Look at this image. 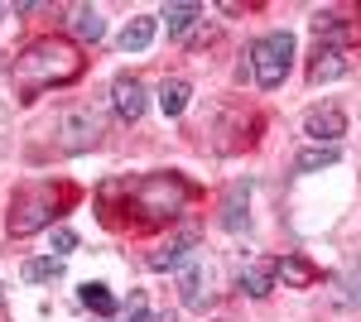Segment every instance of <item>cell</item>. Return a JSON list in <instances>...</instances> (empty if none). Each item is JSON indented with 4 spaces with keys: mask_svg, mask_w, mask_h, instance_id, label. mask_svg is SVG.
<instances>
[{
    "mask_svg": "<svg viewBox=\"0 0 361 322\" xmlns=\"http://www.w3.org/2000/svg\"><path fill=\"white\" fill-rule=\"evenodd\" d=\"M222 221L226 231H246V221H250V183H231L222 197Z\"/></svg>",
    "mask_w": 361,
    "mask_h": 322,
    "instance_id": "obj_12",
    "label": "cell"
},
{
    "mask_svg": "<svg viewBox=\"0 0 361 322\" xmlns=\"http://www.w3.org/2000/svg\"><path fill=\"white\" fill-rule=\"evenodd\" d=\"M188 183L178 173H145L135 188H130V202L145 221H173V216L188 207Z\"/></svg>",
    "mask_w": 361,
    "mask_h": 322,
    "instance_id": "obj_2",
    "label": "cell"
},
{
    "mask_svg": "<svg viewBox=\"0 0 361 322\" xmlns=\"http://www.w3.org/2000/svg\"><path fill=\"white\" fill-rule=\"evenodd\" d=\"M193 245H197L193 231H178V236H169L164 245H154V250L145 255V265L149 269H183L193 260Z\"/></svg>",
    "mask_w": 361,
    "mask_h": 322,
    "instance_id": "obj_10",
    "label": "cell"
},
{
    "mask_svg": "<svg viewBox=\"0 0 361 322\" xmlns=\"http://www.w3.org/2000/svg\"><path fill=\"white\" fill-rule=\"evenodd\" d=\"M178 298L193 313H207L212 308V269L202 265V260H188V265L178 269Z\"/></svg>",
    "mask_w": 361,
    "mask_h": 322,
    "instance_id": "obj_6",
    "label": "cell"
},
{
    "mask_svg": "<svg viewBox=\"0 0 361 322\" xmlns=\"http://www.w3.org/2000/svg\"><path fill=\"white\" fill-rule=\"evenodd\" d=\"M169 25V39H183L188 29L202 20V5H193V0H178V5H164V15H159Z\"/></svg>",
    "mask_w": 361,
    "mask_h": 322,
    "instance_id": "obj_15",
    "label": "cell"
},
{
    "mask_svg": "<svg viewBox=\"0 0 361 322\" xmlns=\"http://www.w3.org/2000/svg\"><path fill=\"white\" fill-rule=\"evenodd\" d=\"M275 279L294 284V289H313L318 284V269L308 265L304 255H284V260H275Z\"/></svg>",
    "mask_w": 361,
    "mask_h": 322,
    "instance_id": "obj_14",
    "label": "cell"
},
{
    "mask_svg": "<svg viewBox=\"0 0 361 322\" xmlns=\"http://www.w3.org/2000/svg\"><path fill=\"white\" fill-rule=\"evenodd\" d=\"M188 97H193V87H188L183 78H164L159 92H154V101H159L164 116H183V111H188Z\"/></svg>",
    "mask_w": 361,
    "mask_h": 322,
    "instance_id": "obj_13",
    "label": "cell"
},
{
    "mask_svg": "<svg viewBox=\"0 0 361 322\" xmlns=\"http://www.w3.org/2000/svg\"><path fill=\"white\" fill-rule=\"evenodd\" d=\"M337 159H342L337 144H308L304 154H294V173H323V168H333Z\"/></svg>",
    "mask_w": 361,
    "mask_h": 322,
    "instance_id": "obj_17",
    "label": "cell"
},
{
    "mask_svg": "<svg viewBox=\"0 0 361 322\" xmlns=\"http://www.w3.org/2000/svg\"><path fill=\"white\" fill-rule=\"evenodd\" d=\"M289 63H294V34L289 29H275V34H260L250 44V73L265 92H275L279 82L289 78Z\"/></svg>",
    "mask_w": 361,
    "mask_h": 322,
    "instance_id": "obj_3",
    "label": "cell"
},
{
    "mask_svg": "<svg viewBox=\"0 0 361 322\" xmlns=\"http://www.w3.org/2000/svg\"><path fill=\"white\" fill-rule=\"evenodd\" d=\"M25 279H29V284H54V279H63V260H58V255L25 260Z\"/></svg>",
    "mask_w": 361,
    "mask_h": 322,
    "instance_id": "obj_20",
    "label": "cell"
},
{
    "mask_svg": "<svg viewBox=\"0 0 361 322\" xmlns=\"http://www.w3.org/2000/svg\"><path fill=\"white\" fill-rule=\"evenodd\" d=\"M78 298H82V308L102 313V318H111L116 308H121V303H116V294L106 289V284H82V289H78Z\"/></svg>",
    "mask_w": 361,
    "mask_h": 322,
    "instance_id": "obj_19",
    "label": "cell"
},
{
    "mask_svg": "<svg viewBox=\"0 0 361 322\" xmlns=\"http://www.w3.org/2000/svg\"><path fill=\"white\" fill-rule=\"evenodd\" d=\"M58 216V202L49 188H29L15 197V207H10V236H34V231H44V226H54Z\"/></svg>",
    "mask_w": 361,
    "mask_h": 322,
    "instance_id": "obj_4",
    "label": "cell"
},
{
    "mask_svg": "<svg viewBox=\"0 0 361 322\" xmlns=\"http://www.w3.org/2000/svg\"><path fill=\"white\" fill-rule=\"evenodd\" d=\"M145 106H149L145 82H140L135 73H121V78L111 82V111L121 116V120H140V116H145Z\"/></svg>",
    "mask_w": 361,
    "mask_h": 322,
    "instance_id": "obj_7",
    "label": "cell"
},
{
    "mask_svg": "<svg viewBox=\"0 0 361 322\" xmlns=\"http://www.w3.org/2000/svg\"><path fill=\"white\" fill-rule=\"evenodd\" d=\"M241 294L246 298H265L270 289H275V260H260V255H250L246 265H241Z\"/></svg>",
    "mask_w": 361,
    "mask_h": 322,
    "instance_id": "obj_11",
    "label": "cell"
},
{
    "mask_svg": "<svg viewBox=\"0 0 361 322\" xmlns=\"http://www.w3.org/2000/svg\"><path fill=\"white\" fill-rule=\"evenodd\" d=\"M58 135H63V140H58V144H63V154H87V149L102 140V120H97L87 106H78V111H68V116H63Z\"/></svg>",
    "mask_w": 361,
    "mask_h": 322,
    "instance_id": "obj_5",
    "label": "cell"
},
{
    "mask_svg": "<svg viewBox=\"0 0 361 322\" xmlns=\"http://www.w3.org/2000/svg\"><path fill=\"white\" fill-rule=\"evenodd\" d=\"M347 73V44L342 39H328V44H318V54L308 63V82L313 87H323V82H333Z\"/></svg>",
    "mask_w": 361,
    "mask_h": 322,
    "instance_id": "obj_9",
    "label": "cell"
},
{
    "mask_svg": "<svg viewBox=\"0 0 361 322\" xmlns=\"http://www.w3.org/2000/svg\"><path fill=\"white\" fill-rule=\"evenodd\" d=\"M68 250H78V236H73L68 226H58V231H54V255H58V260H63Z\"/></svg>",
    "mask_w": 361,
    "mask_h": 322,
    "instance_id": "obj_22",
    "label": "cell"
},
{
    "mask_svg": "<svg viewBox=\"0 0 361 322\" xmlns=\"http://www.w3.org/2000/svg\"><path fill=\"white\" fill-rule=\"evenodd\" d=\"M304 135L313 140V144H337L342 135H347V116L337 106H313L304 116Z\"/></svg>",
    "mask_w": 361,
    "mask_h": 322,
    "instance_id": "obj_8",
    "label": "cell"
},
{
    "mask_svg": "<svg viewBox=\"0 0 361 322\" xmlns=\"http://www.w3.org/2000/svg\"><path fill=\"white\" fill-rule=\"evenodd\" d=\"M154 29H159V20H154V15L130 20V25L121 29V49H126V54H145V49L154 44Z\"/></svg>",
    "mask_w": 361,
    "mask_h": 322,
    "instance_id": "obj_16",
    "label": "cell"
},
{
    "mask_svg": "<svg viewBox=\"0 0 361 322\" xmlns=\"http://www.w3.org/2000/svg\"><path fill=\"white\" fill-rule=\"evenodd\" d=\"M78 73H82V54L68 39H34L10 68V78H15V87L25 97H39L49 87H68Z\"/></svg>",
    "mask_w": 361,
    "mask_h": 322,
    "instance_id": "obj_1",
    "label": "cell"
},
{
    "mask_svg": "<svg viewBox=\"0 0 361 322\" xmlns=\"http://www.w3.org/2000/svg\"><path fill=\"white\" fill-rule=\"evenodd\" d=\"M352 294H357V298H361V269H357V289H352Z\"/></svg>",
    "mask_w": 361,
    "mask_h": 322,
    "instance_id": "obj_23",
    "label": "cell"
},
{
    "mask_svg": "<svg viewBox=\"0 0 361 322\" xmlns=\"http://www.w3.org/2000/svg\"><path fill=\"white\" fill-rule=\"evenodd\" d=\"M126 322H154L149 318V303H145V294H130V303H126Z\"/></svg>",
    "mask_w": 361,
    "mask_h": 322,
    "instance_id": "obj_21",
    "label": "cell"
},
{
    "mask_svg": "<svg viewBox=\"0 0 361 322\" xmlns=\"http://www.w3.org/2000/svg\"><path fill=\"white\" fill-rule=\"evenodd\" d=\"M73 34H78L82 44H97V39L106 34V20H102V10H97V5H73Z\"/></svg>",
    "mask_w": 361,
    "mask_h": 322,
    "instance_id": "obj_18",
    "label": "cell"
},
{
    "mask_svg": "<svg viewBox=\"0 0 361 322\" xmlns=\"http://www.w3.org/2000/svg\"><path fill=\"white\" fill-rule=\"evenodd\" d=\"M212 322H236V318H212Z\"/></svg>",
    "mask_w": 361,
    "mask_h": 322,
    "instance_id": "obj_24",
    "label": "cell"
}]
</instances>
